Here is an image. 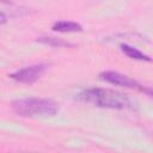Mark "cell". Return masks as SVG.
Wrapping results in <instances>:
<instances>
[{
  "mask_svg": "<svg viewBox=\"0 0 153 153\" xmlns=\"http://www.w3.org/2000/svg\"><path fill=\"white\" fill-rule=\"evenodd\" d=\"M76 99L97 108L112 110H135L136 103L128 94L108 87H90L80 91Z\"/></svg>",
  "mask_w": 153,
  "mask_h": 153,
  "instance_id": "cell-1",
  "label": "cell"
},
{
  "mask_svg": "<svg viewBox=\"0 0 153 153\" xmlns=\"http://www.w3.org/2000/svg\"><path fill=\"white\" fill-rule=\"evenodd\" d=\"M11 108L22 117H53L60 110L55 100L36 97L16 99L11 103Z\"/></svg>",
  "mask_w": 153,
  "mask_h": 153,
  "instance_id": "cell-2",
  "label": "cell"
},
{
  "mask_svg": "<svg viewBox=\"0 0 153 153\" xmlns=\"http://www.w3.org/2000/svg\"><path fill=\"white\" fill-rule=\"evenodd\" d=\"M99 79L105 81V82H108V84L115 85V86L137 90V91L145 93L146 96H149L151 98H153V88H151L148 86H145V85L140 84L139 81H136L135 79H133V78H130V76H128L126 74H122L120 72L104 71V72L99 73Z\"/></svg>",
  "mask_w": 153,
  "mask_h": 153,
  "instance_id": "cell-3",
  "label": "cell"
},
{
  "mask_svg": "<svg viewBox=\"0 0 153 153\" xmlns=\"http://www.w3.org/2000/svg\"><path fill=\"white\" fill-rule=\"evenodd\" d=\"M48 68H49L48 63L39 62V63H35V65H30V66L19 68L16 72L11 73L8 76L17 82L30 85V84L36 82L38 79H41L45 74Z\"/></svg>",
  "mask_w": 153,
  "mask_h": 153,
  "instance_id": "cell-4",
  "label": "cell"
},
{
  "mask_svg": "<svg viewBox=\"0 0 153 153\" xmlns=\"http://www.w3.org/2000/svg\"><path fill=\"white\" fill-rule=\"evenodd\" d=\"M121 50L124 55H127L129 59H133V60H136V61H146V62H151L153 61L152 57H149L147 54H145L143 51L139 50L137 48L130 45V44H127V43H122L121 44Z\"/></svg>",
  "mask_w": 153,
  "mask_h": 153,
  "instance_id": "cell-5",
  "label": "cell"
},
{
  "mask_svg": "<svg viewBox=\"0 0 153 153\" xmlns=\"http://www.w3.org/2000/svg\"><path fill=\"white\" fill-rule=\"evenodd\" d=\"M51 30L56 32H80L82 26L73 20H57L53 24Z\"/></svg>",
  "mask_w": 153,
  "mask_h": 153,
  "instance_id": "cell-6",
  "label": "cell"
},
{
  "mask_svg": "<svg viewBox=\"0 0 153 153\" xmlns=\"http://www.w3.org/2000/svg\"><path fill=\"white\" fill-rule=\"evenodd\" d=\"M37 42H39L44 45H48V47H53V48H73L74 47V44H72L71 42L59 38V37H53V36L37 37Z\"/></svg>",
  "mask_w": 153,
  "mask_h": 153,
  "instance_id": "cell-7",
  "label": "cell"
}]
</instances>
